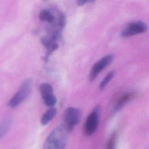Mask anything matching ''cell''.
Masks as SVG:
<instances>
[{
	"instance_id": "obj_13",
	"label": "cell",
	"mask_w": 149,
	"mask_h": 149,
	"mask_svg": "<svg viewBox=\"0 0 149 149\" xmlns=\"http://www.w3.org/2000/svg\"><path fill=\"white\" fill-rule=\"evenodd\" d=\"M114 75H115V71L112 70V71L109 72L106 75V76L104 78V79L101 81L100 86H99L100 89V90L104 89L105 88V87L108 84L109 81L113 79Z\"/></svg>"
},
{
	"instance_id": "obj_5",
	"label": "cell",
	"mask_w": 149,
	"mask_h": 149,
	"mask_svg": "<svg viewBox=\"0 0 149 149\" xmlns=\"http://www.w3.org/2000/svg\"><path fill=\"white\" fill-rule=\"evenodd\" d=\"M113 59V55L112 54H107L98 60L93 65L90 70L89 74L90 80H94L98 74L112 62Z\"/></svg>"
},
{
	"instance_id": "obj_8",
	"label": "cell",
	"mask_w": 149,
	"mask_h": 149,
	"mask_svg": "<svg viewBox=\"0 0 149 149\" xmlns=\"http://www.w3.org/2000/svg\"><path fill=\"white\" fill-rule=\"evenodd\" d=\"M41 42L47 50V54L43 58L44 61L45 62H47L49 56L55 50L57 49L59 45L57 42L52 40L51 38L48 37H43L41 40Z\"/></svg>"
},
{
	"instance_id": "obj_6",
	"label": "cell",
	"mask_w": 149,
	"mask_h": 149,
	"mask_svg": "<svg viewBox=\"0 0 149 149\" xmlns=\"http://www.w3.org/2000/svg\"><path fill=\"white\" fill-rule=\"evenodd\" d=\"M147 25L142 21H136L127 24L121 31V36L124 37H131L144 33L147 30Z\"/></svg>"
},
{
	"instance_id": "obj_4",
	"label": "cell",
	"mask_w": 149,
	"mask_h": 149,
	"mask_svg": "<svg viewBox=\"0 0 149 149\" xmlns=\"http://www.w3.org/2000/svg\"><path fill=\"white\" fill-rule=\"evenodd\" d=\"M100 109V106L95 107L87 117L84 127V133L87 136H90L96 131L99 123Z\"/></svg>"
},
{
	"instance_id": "obj_11",
	"label": "cell",
	"mask_w": 149,
	"mask_h": 149,
	"mask_svg": "<svg viewBox=\"0 0 149 149\" xmlns=\"http://www.w3.org/2000/svg\"><path fill=\"white\" fill-rule=\"evenodd\" d=\"M39 18L40 20L47 22L51 24L53 23L55 20L54 15L48 9H42L39 13Z\"/></svg>"
},
{
	"instance_id": "obj_12",
	"label": "cell",
	"mask_w": 149,
	"mask_h": 149,
	"mask_svg": "<svg viewBox=\"0 0 149 149\" xmlns=\"http://www.w3.org/2000/svg\"><path fill=\"white\" fill-rule=\"evenodd\" d=\"M11 125V119L9 117H6L0 123V140L8 132Z\"/></svg>"
},
{
	"instance_id": "obj_14",
	"label": "cell",
	"mask_w": 149,
	"mask_h": 149,
	"mask_svg": "<svg viewBox=\"0 0 149 149\" xmlns=\"http://www.w3.org/2000/svg\"><path fill=\"white\" fill-rule=\"evenodd\" d=\"M117 139V134L113 133L110 137L106 146L105 149H115Z\"/></svg>"
},
{
	"instance_id": "obj_16",
	"label": "cell",
	"mask_w": 149,
	"mask_h": 149,
	"mask_svg": "<svg viewBox=\"0 0 149 149\" xmlns=\"http://www.w3.org/2000/svg\"><path fill=\"white\" fill-rule=\"evenodd\" d=\"M91 2H94L93 1H86V0H80V1H77V3L79 6H83L87 3H91Z\"/></svg>"
},
{
	"instance_id": "obj_1",
	"label": "cell",
	"mask_w": 149,
	"mask_h": 149,
	"mask_svg": "<svg viewBox=\"0 0 149 149\" xmlns=\"http://www.w3.org/2000/svg\"><path fill=\"white\" fill-rule=\"evenodd\" d=\"M67 142L68 132L62 126H59L47 136L42 149H64Z\"/></svg>"
},
{
	"instance_id": "obj_3",
	"label": "cell",
	"mask_w": 149,
	"mask_h": 149,
	"mask_svg": "<svg viewBox=\"0 0 149 149\" xmlns=\"http://www.w3.org/2000/svg\"><path fill=\"white\" fill-rule=\"evenodd\" d=\"M80 120V111L77 108L69 107L65 110L63 116L62 126L69 132L72 131L78 124Z\"/></svg>"
},
{
	"instance_id": "obj_15",
	"label": "cell",
	"mask_w": 149,
	"mask_h": 149,
	"mask_svg": "<svg viewBox=\"0 0 149 149\" xmlns=\"http://www.w3.org/2000/svg\"><path fill=\"white\" fill-rule=\"evenodd\" d=\"M66 24V17L62 13H60L58 17L57 20V24L59 27V29H63Z\"/></svg>"
},
{
	"instance_id": "obj_10",
	"label": "cell",
	"mask_w": 149,
	"mask_h": 149,
	"mask_svg": "<svg viewBox=\"0 0 149 149\" xmlns=\"http://www.w3.org/2000/svg\"><path fill=\"white\" fill-rule=\"evenodd\" d=\"M56 109L54 107H50L41 117L40 122L42 125H47L50 121H51L56 114Z\"/></svg>"
},
{
	"instance_id": "obj_7",
	"label": "cell",
	"mask_w": 149,
	"mask_h": 149,
	"mask_svg": "<svg viewBox=\"0 0 149 149\" xmlns=\"http://www.w3.org/2000/svg\"><path fill=\"white\" fill-rule=\"evenodd\" d=\"M39 90L44 104L49 107H54L57 100L54 94L52 86L49 83H42L39 86Z\"/></svg>"
},
{
	"instance_id": "obj_9",
	"label": "cell",
	"mask_w": 149,
	"mask_h": 149,
	"mask_svg": "<svg viewBox=\"0 0 149 149\" xmlns=\"http://www.w3.org/2000/svg\"><path fill=\"white\" fill-rule=\"evenodd\" d=\"M135 96V94L132 91H126L123 93L116 100L113 107V111L117 112L120 110L128 102L131 101Z\"/></svg>"
},
{
	"instance_id": "obj_2",
	"label": "cell",
	"mask_w": 149,
	"mask_h": 149,
	"mask_svg": "<svg viewBox=\"0 0 149 149\" xmlns=\"http://www.w3.org/2000/svg\"><path fill=\"white\" fill-rule=\"evenodd\" d=\"M32 88V81L30 79H25L19 87L16 94L10 99L8 105L15 108L22 103L29 95Z\"/></svg>"
}]
</instances>
